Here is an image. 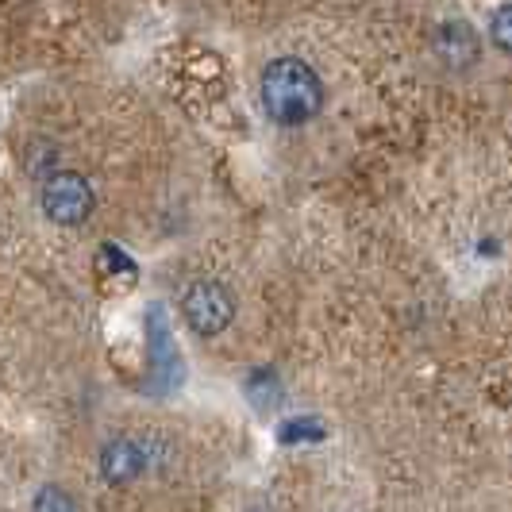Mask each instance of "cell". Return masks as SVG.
<instances>
[{
  "label": "cell",
  "mask_w": 512,
  "mask_h": 512,
  "mask_svg": "<svg viewBox=\"0 0 512 512\" xmlns=\"http://www.w3.org/2000/svg\"><path fill=\"white\" fill-rule=\"evenodd\" d=\"M31 512H77V501L62 486H43L31 501Z\"/></svg>",
  "instance_id": "52a82bcc"
},
{
  "label": "cell",
  "mask_w": 512,
  "mask_h": 512,
  "mask_svg": "<svg viewBox=\"0 0 512 512\" xmlns=\"http://www.w3.org/2000/svg\"><path fill=\"white\" fill-rule=\"evenodd\" d=\"M39 201H43V212L51 216L54 224H62V228L85 224L93 216V205H97L93 185L81 178V174H74V170H58V174H51V178L43 181Z\"/></svg>",
  "instance_id": "3957f363"
},
{
  "label": "cell",
  "mask_w": 512,
  "mask_h": 512,
  "mask_svg": "<svg viewBox=\"0 0 512 512\" xmlns=\"http://www.w3.org/2000/svg\"><path fill=\"white\" fill-rule=\"evenodd\" d=\"M151 470V451L143 439L120 436L101 447V478L108 486H131Z\"/></svg>",
  "instance_id": "277c9868"
},
{
  "label": "cell",
  "mask_w": 512,
  "mask_h": 512,
  "mask_svg": "<svg viewBox=\"0 0 512 512\" xmlns=\"http://www.w3.org/2000/svg\"><path fill=\"white\" fill-rule=\"evenodd\" d=\"M181 316L197 335H220L235 320V297L224 282L201 278L181 293Z\"/></svg>",
  "instance_id": "7a4b0ae2"
},
{
  "label": "cell",
  "mask_w": 512,
  "mask_h": 512,
  "mask_svg": "<svg viewBox=\"0 0 512 512\" xmlns=\"http://www.w3.org/2000/svg\"><path fill=\"white\" fill-rule=\"evenodd\" d=\"M258 93H262L266 116L282 128H301L308 120H316L324 108V85L305 58H274L262 70Z\"/></svg>",
  "instance_id": "6da1fadb"
},
{
  "label": "cell",
  "mask_w": 512,
  "mask_h": 512,
  "mask_svg": "<svg viewBox=\"0 0 512 512\" xmlns=\"http://www.w3.org/2000/svg\"><path fill=\"white\" fill-rule=\"evenodd\" d=\"M436 51H439V58L451 66V70H470V66L478 62L482 47H478V35H474V27L462 24V20H451V24L439 27Z\"/></svg>",
  "instance_id": "5b68a950"
},
{
  "label": "cell",
  "mask_w": 512,
  "mask_h": 512,
  "mask_svg": "<svg viewBox=\"0 0 512 512\" xmlns=\"http://www.w3.org/2000/svg\"><path fill=\"white\" fill-rule=\"evenodd\" d=\"M489 43H493L497 51L512 54V0L501 4V8L489 16Z\"/></svg>",
  "instance_id": "8992f818"
}]
</instances>
